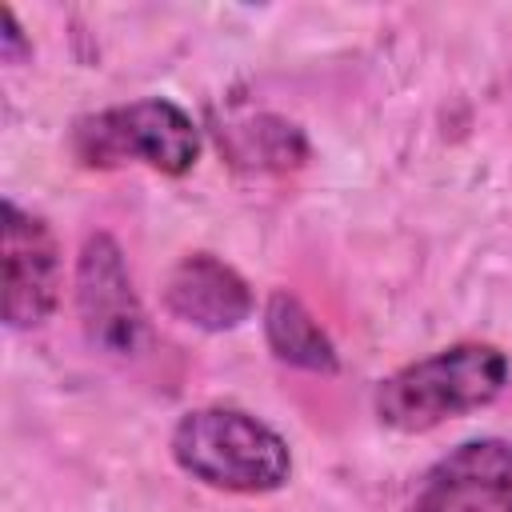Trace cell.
<instances>
[{
	"instance_id": "obj_1",
	"label": "cell",
	"mask_w": 512,
	"mask_h": 512,
	"mask_svg": "<svg viewBox=\"0 0 512 512\" xmlns=\"http://www.w3.org/2000/svg\"><path fill=\"white\" fill-rule=\"evenodd\" d=\"M504 384L508 356L496 344L464 340L384 376L376 388V416L396 432H428L492 404Z\"/></svg>"
},
{
	"instance_id": "obj_2",
	"label": "cell",
	"mask_w": 512,
	"mask_h": 512,
	"mask_svg": "<svg viewBox=\"0 0 512 512\" xmlns=\"http://www.w3.org/2000/svg\"><path fill=\"white\" fill-rule=\"evenodd\" d=\"M172 460L220 492H276L292 476V452L276 428L240 408H196L172 428Z\"/></svg>"
},
{
	"instance_id": "obj_3",
	"label": "cell",
	"mask_w": 512,
	"mask_h": 512,
	"mask_svg": "<svg viewBox=\"0 0 512 512\" xmlns=\"http://www.w3.org/2000/svg\"><path fill=\"white\" fill-rule=\"evenodd\" d=\"M72 152L88 168H120L140 160L164 176H184L200 156V128L180 104L148 96L76 120Z\"/></svg>"
},
{
	"instance_id": "obj_4",
	"label": "cell",
	"mask_w": 512,
	"mask_h": 512,
	"mask_svg": "<svg viewBox=\"0 0 512 512\" xmlns=\"http://www.w3.org/2000/svg\"><path fill=\"white\" fill-rule=\"evenodd\" d=\"M76 312L88 344L108 356H132L144 344V308L108 232H92L76 256Z\"/></svg>"
},
{
	"instance_id": "obj_5",
	"label": "cell",
	"mask_w": 512,
	"mask_h": 512,
	"mask_svg": "<svg viewBox=\"0 0 512 512\" xmlns=\"http://www.w3.org/2000/svg\"><path fill=\"white\" fill-rule=\"evenodd\" d=\"M60 304V244L52 228L4 200V324L12 332L44 324Z\"/></svg>"
},
{
	"instance_id": "obj_6",
	"label": "cell",
	"mask_w": 512,
	"mask_h": 512,
	"mask_svg": "<svg viewBox=\"0 0 512 512\" xmlns=\"http://www.w3.org/2000/svg\"><path fill=\"white\" fill-rule=\"evenodd\" d=\"M512 512V444L468 440L420 484L412 512Z\"/></svg>"
},
{
	"instance_id": "obj_7",
	"label": "cell",
	"mask_w": 512,
	"mask_h": 512,
	"mask_svg": "<svg viewBox=\"0 0 512 512\" xmlns=\"http://www.w3.org/2000/svg\"><path fill=\"white\" fill-rule=\"evenodd\" d=\"M164 304L192 328L232 332L252 316V288L212 252H188L164 280Z\"/></svg>"
},
{
	"instance_id": "obj_8",
	"label": "cell",
	"mask_w": 512,
	"mask_h": 512,
	"mask_svg": "<svg viewBox=\"0 0 512 512\" xmlns=\"http://www.w3.org/2000/svg\"><path fill=\"white\" fill-rule=\"evenodd\" d=\"M264 340L272 348L276 360L304 368V372H336L340 356L336 344L328 340V332L320 328V320L300 304V296L276 288L264 304Z\"/></svg>"
},
{
	"instance_id": "obj_9",
	"label": "cell",
	"mask_w": 512,
	"mask_h": 512,
	"mask_svg": "<svg viewBox=\"0 0 512 512\" xmlns=\"http://www.w3.org/2000/svg\"><path fill=\"white\" fill-rule=\"evenodd\" d=\"M240 156L260 168H300L308 156V140L296 124L276 116H256L248 128H240Z\"/></svg>"
},
{
	"instance_id": "obj_10",
	"label": "cell",
	"mask_w": 512,
	"mask_h": 512,
	"mask_svg": "<svg viewBox=\"0 0 512 512\" xmlns=\"http://www.w3.org/2000/svg\"><path fill=\"white\" fill-rule=\"evenodd\" d=\"M24 52H32V48L24 44V32H20L16 16H12V12H4V56H8V60H16V56H24Z\"/></svg>"
}]
</instances>
